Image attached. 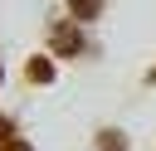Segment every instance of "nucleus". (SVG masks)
Wrapping results in <instances>:
<instances>
[{
	"mask_svg": "<svg viewBox=\"0 0 156 151\" xmlns=\"http://www.w3.org/2000/svg\"><path fill=\"white\" fill-rule=\"evenodd\" d=\"M10 136H15V127H10V117H0V146H5Z\"/></svg>",
	"mask_w": 156,
	"mask_h": 151,
	"instance_id": "nucleus-5",
	"label": "nucleus"
},
{
	"mask_svg": "<svg viewBox=\"0 0 156 151\" xmlns=\"http://www.w3.org/2000/svg\"><path fill=\"white\" fill-rule=\"evenodd\" d=\"M0 151H29V146H24V141H15V136H10V141H5V146H0Z\"/></svg>",
	"mask_w": 156,
	"mask_h": 151,
	"instance_id": "nucleus-6",
	"label": "nucleus"
},
{
	"mask_svg": "<svg viewBox=\"0 0 156 151\" xmlns=\"http://www.w3.org/2000/svg\"><path fill=\"white\" fill-rule=\"evenodd\" d=\"M98 146H102V151H127V141H122L117 132H102V141H98Z\"/></svg>",
	"mask_w": 156,
	"mask_h": 151,
	"instance_id": "nucleus-4",
	"label": "nucleus"
},
{
	"mask_svg": "<svg viewBox=\"0 0 156 151\" xmlns=\"http://www.w3.org/2000/svg\"><path fill=\"white\" fill-rule=\"evenodd\" d=\"M68 10H73V19L83 24V19H93V15L102 10V0H68Z\"/></svg>",
	"mask_w": 156,
	"mask_h": 151,
	"instance_id": "nucleus-3",
	"label": "nucleus"
},
{
	"mask_svg": "<svg viewBox=\"0 0 156 151\" xmlns=\"http://www.w3.org/2000/svg\"><path fill=\"white\" fill-rule=\"evenodd\" d=\"M24 73H29V83H39V88H44V83H54V58H29V63H24Z\"/></svg>",
	"mask_w": 156,
	"mask_h": 151,
	"instance_id": "nucleus-2",
	"label": "nucleus"
},
{
	"mask_svg": "<svg viewBox=\"0 0 156 151\" xmlns=\"http://www.w3.org/2000/svg\"><path fill=\"white\" fill-rule=\"evenodd\" d=\"M49 44H54V54H78L83 49V29H78V19H63V24H54V34H49Z\"/></svg>",
	"mask_w": 156,
	"mask_h": 151,
	"instance_id": "nucleus-1",
	"label": "nucleus"
}]
</instances>
